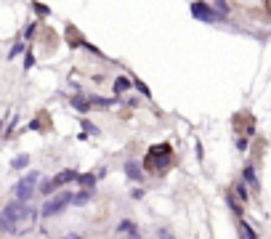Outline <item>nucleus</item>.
<instances>
[{
    "mask_svg": "<svg viewBox=\"0 0 271 239\" xmlns=\"http://www.w3.org/2000/svg\"><path fill=\"white\" fill-rule=\"evenodd\" d=\"M69 205H72V191H64V189H62V191H56V194H51L48 199L43 202L40 210H38V215L48 221V218H56V215H62Z\"/></svg>",
    "mask_w": 271,
    "mask_h": 239,
    "instance_id": "nucleus-1",
    "label": "nucleus"
},
{
    "mask_svg": "<svg viewBox=\"0 0 271 239\" xmlns=\"http://www.w3.org/2000/svg\"><path fill=\"white\" fill-rule=\"evenodd\" d=\"M43 181V173L40 170H29L19 178L14 184V199L19 202H32V197L38 194V184Z\"/></svg>",
    "mask_w": 271,
    "mask_h": 239,
    "instance_id": "nucleus-2",
    "label": "nucleus"
},
{
    "mask_svg": "<svg viewBox=\"0 0 271 239\" xmlns=\"http://www.w3.org/2000/svg\"><path fill=\"white\" fill-rule=\"evenodd\" d=\"M189 14H192L197 21H221V19H223L213 6L205 3V0H194V3L189 6Z\"/></svg>",
    "mask_w": 271,
    "mask_h": 239,
    "instance_id": "nucleus-3",
    "label": "nucleus"
},
{
    "mask_svg": "<svg viewBox=\"0 0 271 239\" xmlns=\"http://www.w3.org/2000/svg\"><path fill=\"white\" fill-rule=\"evenodd\" d=\"M123 170H125V178H131L133 184H144L146 173H144V165H141L138 160H125Z\"/></svg>",
    "mask_w": 271,
    "mask_h": 239,
    "instance_id": "nucleus-4",
    "label": "nucleus"
},
{
    "mask_svg": "<svg viewBox=\"0 0 271 239\" xmlns=\"http://www.w3.org/2000/svg\"><path fill=\"white\" fill-rule=\"evenodd\" d=\"M133 91V77H128V75H120V77H114L112 82V93L117 96V99H125L128 93Z\"/></svg>",
    "mask_w": 271,
    "mask_h": 239,
    "instance_id": "nucleus-5",
    "label": "nucleus"
},
{
    "mask_svg": "<svg viewBox=\"0 0 271 239\" xmlns=\"http://www.w3.org/2000/svg\"><path fill=\"white\" fill-rule=\"evenodd\" d=\"M117 234H125V239H144L141 236V229L136 226V221H131V218H123L120 223H117Z\"/></svg>",
    "mask_w": 271,
    "mask_h": 239,
    "instance_id": "nucleus-6",
    "label": "nucleus"
},
{
    "mask_svg": "<svg viewBox=\"0 0 271 239\" xmlns=\"http://www.w3.org/2000/svg\"><path fill=\"white\" fill-rule=\"evenodd\" d=\"M69 104H72V109L80 112V114H88V112L93 109V104H91V99H88V93H75L72 99H69Z\"/></svg>",
    "mask_w": 271,
    "mask_h": 239,
    "instance_id": "nucleus-7",
    "label": "nucleus"
},
{
    "mask_svg": "<svg viewBox=\"0 0 271 239\" xmlns=\"http://www.w3.org/2000/svg\"><path fill=\"white\" fill-rule=\"evenodd\" d=\"M242 181L247 184V189H253V194H258V191H261V184H258V173H255V165H245Z\"/></svg>",
    "mask_w": 271,
    "mask_h": 239,
    "instance_id": "nucleus-8",
    "label": "nucleus"
},
{
    "mask_svg": "<svg viewBox=\"0 0 271 239\" xmlns=\"http://www.w3.org/2000/svg\"><path fill=\"white\" fill-rule=\"evenodd\" d=\"M93 194H96V189H82V186H80V191H72V205H75V207L88 205V202L93 199Z\"/></svg>",
    "mask_w": 271,
    "mask_h": 239,
    "instance_id": "nucleus-9",
    "label": "nucleus"
},
{
    "mask_svg": "<svg viewBox=\"0 0 271 239\" xmlns=\"http://www.w3.org/2000/svg\"><path fill=\"white\" fill-rule=\"evenodd\" d=\"M231 194L237 197L242 205H247V202H250V189H247L245 181H237V184H234V191H231Z\"/></svg>",
    "mask_w": 271,
    "mask_h": 239,
    "instance_id": "nucleus-10",
    "label": "nucleus"
},
{
    "mask_svg": "<svg viewBox=\"0 0 271 239\" xmlns=\"http://www.w3.org/2000/svg\"><path fill=\"white\" fill-rule=\"evenodd\" d=\"M29 162H32L29 154H16V157L11 160V170H16V173H19V170H27Z\"/></svg>",
    "mask_w": 271,
    "mask_h": 239,
    "instance_id": "nucleus-11",
    "label": "nucleus"
},
{
    "mask_svg": "<svg viewBox=\"0 0 271 239\" xmlns=\"http://www.w3.org/2000/svg\"><path fill=\"white\" fill-rule=\"evenodd\" d=\"M24 51H27V43H24V38H19L14 45H11V51H8V62H16Z\"/></svg>",
    "mask_w": 271,
    "mask_h": 239,
    "instance_id": "nucleus-12",
    "label": "nucleus"
},
{
    "mask_svg": "<svg viewBox=\"0 0 271 239\" xmlns=\"http://www.w3.org/2000/svg\"><path fill=\"white\" fill-rule=\"evenodd\" d=\"M0 234H6V236H19L16 223H11L6 215H0Z\"/></svg>",
    "mask_w": 271,
    "mask_h": 239,
    "instance_id": "nucleus-13",
    "label": "nucleus"
},
{
    "mask_svg": "<svg viewBox=\"0 0 271 239\" xmlns=\"http://www.w3.org/2000/svg\"><path fill=\"white\" fill-rule=\"evenodd\" d=\"M77 184H80L82 189H96L99 178H96V173H82V175H77Z\"/></svg>",
    "mask_w": 271,
    "mask_h": 239,
    "instance_id": "nucleus-14",
    "label": "nucleus"
},
{
    "mask_svg": "<svg viewBox=\"0 0 271 239\" xmlns=\"http://www.w3.org/2000/svg\"><path fill=\"white\" fill-rule=\"evenodd\" d=\"M226 202H229V207H231V213H234V215H237V218H242V215H245V205H242V202H239L237 197H234V194H231V191H229V194H226Z\"/></svg>",
    "mask_w": 271,
    "mask_h": 239,
    "instance_id": "nucleus-15",
    "label": "nucleus"
},
{
    "mask_svg": "<svg viewBox=\"0 0 271 239\" xmlns=\"http://www.w3.org/2000/svg\"><path fill=\"white\" fill-rule=\"evenodd\" d=\"M239 231H242V239H258V234H255V229L250 223H247L245 218H239Z\"/></svg>",
    "mask_w": 271,
    "mask_h": 239,
    "instance_id": "nucleus-16",
    "label": "nucleus"
},
{
    "mask_svg": "<svg viewBox=\"0 0 271 239\" xmlns=\"http://www.w3.org/2000/svg\"><path fill=\"white\" fill-rule=\"evenodd\" d=\"M133 88L141 93V96H146V99H149V96H152V91L146 88V82L144 80H138V77H133Z\"/></svg>",
    "mask_w": 271,
    "mask_h": 239,
    "instance_id": "nucleus-17",
    "label": "nucleus"
},
{
    "mask_svg": "<svg viewBox=\"0 0 271 239\" xmlns=\"http://www.w3.org/2000/svg\"><path fill=\"white\" fill-rule=\"evenodd\" d=\"M82 133H88V136H99V128L91 123V120H82Z\"/></svg>",
    "mask_w": 271,
    "mask_h": 239,
    "instance_id": "nucleus-18",
    "label": "nucleus"
},
{
    "mask_svg": "<svg viewBox=\"0 0 271 239\" xmlns=\"http://www.w3.org/2000/svg\"><path fill=\"white\" fill-rule=\"evenodd\" d=\"M38 27H40V21H29V27L24 29V38H27V40H32L35 35H38Z\"/></svg>",
    "mask_w": 271,
    "mask_h": 239,
    "instance_id": "nucleus-19",
    "label": "nucleus"
},
{
    "mask_svg": "<svg viewBox=\"0 0 271 239\" xmlns=\"http://www.w3.org/2000/svg\"><path fill=\"white\" fill-rule=\"evenodd\" d=\"M32 67H35V51L27 48V51H24V69H32Z\"/></svg>",
    "mask_w": 271,
    "mask_h": 239,
    "instance_id": "nucleus-20",
    "label": "nucleus"
},
{
    "mask_svg": "<svg viewBox=\"0 0 271 239\" xmlns=\"http://www.w3.org/2000/svg\"><path fill=\"white\" fill-rule=\"evenodd\" d=\"M213 8L218 11L221 16H226V14H229V3H226V0H216V3H213Z\"/></svg>",
    "mask_w": 271,
    "mask_h": 239,
    "instance_id": "nucleus-21",
    "label": "nucleus"
},
{
    "mask_svg": "<svg viewBox=\"0 0 271 239\" xmlns=\"http://www.w3.org/2000/svg\"><path fill=\"white\" fill-rule=\"evenodd\" d=\"M247 146H250V138H247V136H237V152H247Z\"/></svg>",
    "mask_w": 271,
    "mask_h": 239,
    "instance_id": "nucleus-22",
    "label": "nucleus"
},
{
    "mask_svg": "<svg viewBox=\"0 0 271 239\" xmlns=\"http://www.w3.org/2000/svg\"><path fill=\"white\" fill-rule=\"evenodd\" d=\"M157 239H175V234L168 229V226H160V229H157Z\"/></svg>",
    "mask_w": 271,
    "mask_h": 239,
    "instance_id": "nucleus-23",
    "label": "nucleus"
},
{
    "mask_svg": "<svg viewBox=\"0 0 271 239\" xmlns=\"http://www.w3.org/2000/svg\"><path fill=\"white\" fill-rule=\"evenodd\" d=\"M32 8H35V14H40V16H51V8L43 6V3H32Z\"/></svg>",
    "mask_w": 271,
    "mask_h": 239,
    "instance_id": "nucleus-24",
    "label": "nucleus"
},
{
    "mask_svg": "<svg viewBox=\"0 0 271 239\" xmlns=\"http://www.w3.org/2000/svg\"><path fill=\"white\" fill-rule=\"evenodd\" d=\"M29 130H45V128H43V123H40V117H35L32 123H29Z\"/></svg>",
    "mask_w": 271,
    "mask_h": 239,
    "instance_id": "nucleus-25",
    "label": "nucleus"
},
{
    "mask_svg": "<svg viewBox=\"0 0 271 239\" xmlns=\"http://www.w3.org/2000/svg\"><path fill=\"white\" fill-rule=\"evenodd\" d=\"M131 197H133V199H144V189H141V186H136V189L131 191Z\"/></svg>",
    "mask_w": 271,
    "mask_h": 239,
    "instance_id": "nucleus-26",
    "label": "nucleus"
},
{
    "mask_svg": "<svg viewBox=\"0 0 271 239\" xmlns=\"http://www.w3.org/2000/svg\"><path fill=\"white\" fill-rule=\"evenodd\" d=\"M62 239H82V234H77V231H69V234H64Z\"/></svg>",
    "mask_w": 271,
    "mask_h": 239,
    "instance_id": "nucleus-27",
    "label": "nucleus"
}]
</instances>
